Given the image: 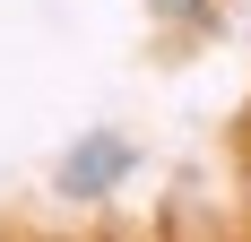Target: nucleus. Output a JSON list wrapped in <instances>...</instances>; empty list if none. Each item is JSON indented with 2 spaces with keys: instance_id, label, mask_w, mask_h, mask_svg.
<instances>
[{
  "instance_id": "obj_1",
  "label": "nucleus",
  "mask_w": 251,
  "mask_h": 242,
  "mask_svg": "<svg viewBox=\"0 0 251 242\" xmlns=\"http://www.w3.org/2000/svg\"><path fill=\"white\" fill-rule=\"evenodd\" d=\"M130 165H139V147H130L122 130H87V139L61 156V191H70V199H104Z\"/></svg>"
}]
</instances>
